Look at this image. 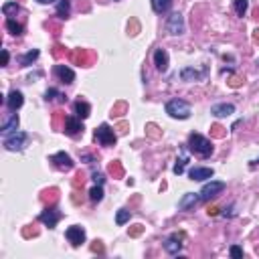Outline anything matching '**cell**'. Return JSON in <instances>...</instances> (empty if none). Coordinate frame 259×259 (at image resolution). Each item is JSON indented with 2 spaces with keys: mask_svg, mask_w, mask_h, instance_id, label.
<instances>
[{
  "mask_svg": "<svg viewBox=\"0 0 259 259\" xmlns=\"http://www.w3.org/2000/svg\"><path fill=\"white\" fill-rule=\"evenodd\" d=\"M255 41H259V30H255Z\"/></svg>",
  "mask_w": 259,
  "mask_h": 259,
  "instance_id": "obj_35",
  "label": "cell"
},
{
  "mask_svg": "<svg viewBox=\"0 0 259 259\" xmlns=\"http://www.w3.org/2000/svg\"><path fill=\"white\" fill-rule=\"evenodd\" d=\"M39 4H53V2H57V0H37Z\"/></svg>",
  "mask_w": 259,
  "mask_h": 259,
  "instance_id": "obj_34",
  "label": "cell"
},
{
  "mask_svg": "<svg viewBox=\"0 0 259 259\" xmlns=\"http://www.w3.org/2000/svg\"><path fill=\"white\" fill-rule=\"evenodd\" d=\"M186 162H188V156H186V152L182 154V156L176 160V164H174V168H172V172H174V174H182V172H184V168H186Z\"/></svg>",
  "mask_w": 259,
  "mask_h": 259,
  "instance_id": "obj_26",
  "label": "cell"
},
{
  "mask_svg": "<svg viewBox=\"0 0 259 259\" xmlns=\"http://www.w3.org/2000/svg\"><path fill=\"white\" fill-rule=\"evenodd\" d=\"M186 148L191 150V152H195L197 156H201V158H209L211 154H213V150H215V146H213V142L209 140V138H204V136H201L197 132L188 136Z\"/></svg>",
  "mask_w": 259,
  "mask_h": 259,
  "instance_id": "obj_1",
  "label": "cell"
},
{
  "mask_svg": "<svg viewBox=\"0 0 259 259\" xmlns=\"http://www.w3.org/2000/svg\"><path fill=\"white\" fill-rule=\"evenodd\" d=\"M65 237L73 247H79L81 243H85V229L79 227V225H73V227H69L65 231Z\"/></svg>",
  "mask_w": 259,
  "mask_h": 259,
  "instance_id": "obj_8",
  "label": "cell"
},
{
  "mask_svg": "<svg viewBox=\"0 0 259 259\" xmlns=\"http://www.w3.org/2000/svg\"><path fill=\"white\" fill-rule=\"evenodd\" d=\"M19 124H21L19 115H16V114H10V115L4 119V122H2V126H0V132H2V136L14 134L16 130H19Z\"/></svg>",
  "mask_w": 259,
  "mask_h": 259,
  "instance_id": "obj_14",
  "label": "cell"
},
{
  "mask_svg": "<svg viewBox=\"0 0 259 259\" xmlns=\"http://www.w3.org/2000/svg\"><path fill=\"white\" fill-rule=\"evenodd\" d=\"M23 103H25V97H23V93H21L19 89H12V91L6 95V108H8L10 112H16L19 108H23Z\"/></svg>",
  "mask_w": 259,
  "mask_h": 259,
  "instance_id": "obj_13",
  "label": "cell"
},
{
  "mask_svg": "<svg viewBox=\"0 0 259 259\" xmlns=\"http://www.w3.org/2000/svg\"><path fill=\"white\" fill-rule=\"evenodd\" d=\"M91 178H93V182H95V184H103V182H106V176H103L101 172H93Z\"/></svg>",
  "mask_w": 259,
  "mask_h": 259,
  "instance_id": "obj_32",
  "label": "cell"
},
{
  "mask_svg": "<svg viewBox=\"0 0 259 259\" xmlns=\"http://www.w3.org/2000/svg\"><path fill=\"white\" fill-rule=\"evenodd\" d=\"M197 202H201L199 193H186V195L178 201V209H180V211H191L193 206H197Z\"/></svg>",
  "mask_w": 259,
  "mask_h": 259,
  "instance_id": "obj_15",
  "label": "cell"
},
{
  "mask_svg": "<svg viewBox=\"0 0 259 259\" xmlns=\"http://www.w3.org/2000/svg\"><path fill=\"white\" fill-rule=\"evenodd\" d=\"M229 255H231L233 259H241V257H243V249H241L239 245H233V247L229 249Z\"/></svg>",
  "mask_w": 259,
  "mask_h": 259,
  "instance_id": "obj_31",
  "label": "cell"
},
{
  "mask_svg": "<svg viewBox=\"0 0 259 259\" xmlns=\"http://www.w3.org/2000/svg\"><path fill=\"white\" fill-rule=\"evenodd\" d=\"M55 75H57V79L61 81V83H65V85H71L73 81H75V71L71 67H67V65H55Z\"/></svg>",
  "mask_w": 259,
  "mask_h": 259,
  "instance_id": "obj_9",
  "label": "cell"
},
{
  "mask_svg": "<svg viewBox=\"0 0 259 259\" xmlns=\"http://www.w3.org/2000/svg\"><path fill=\"white\" fill-rule=\"evenodd\" d=\"M8 59H10L8 51H6V49H2V65H8Z\"/></svg>",
  "mask_w": 259,
  "mask_h": 259,
  "instance_id": "obj_33",
  "label": "cell"
},
{
  "mask_svg": "<svg viewBox=\"0 0 259 259\" xmlns=\"http://www.w3.org/2000/svg\"><path fill=\"white\" fill-rule=\"evenodd\" d=\"M166 114L174 119H186L191 117V106L184 99H170L166 103Z\"/></svg>",
  "mask_w": 259,
  "mask_h": 259,
  "instance_id": "obj_2",
  "label": "cell"
},
{
  "mask_svg": "<svg viewBox=\"0 0 259 259\" xmlns=\"http://www.w3.org/2000/svg\"><path fill=\"white\" fill-rule=\"evenodd\" d=\"M152 2V10L156 14H164L172 8V0H150Z\"/></svg>",
  "mask_w": 259,
  "mask_h": 259,
  "instance_id": "obj_21",
  "label": "cell"
},
{
  "mask_svg": "<svg viewBox=\"0 0 259 259\" xmlns=\"http://www.w3.org/2000/svg\"><path fill=\"white\" fill-rule=\"evenodd\" d=\"M39 49H32V51H29V53H25L23 57H19V63L23 65V67H29V65H32L34 61L39 59Z\"/></svg>",
  "mask_w": 259,
  "mask_h": 259,
  "instance_id": "obj_23",
  "label": "cell"
},
{
  "mask_svg": "<svg viewBox=\"0 0 259 259\" xmlns=\"http://www.w3.org/2000/svg\"><path fill=\"white\" fill-rule=\"evenodd\" d=\"M69 12H71V2H69V0H59L57 2V16L59 19H67Z\"/></svg>",
  "mask_w": 259,
  "mask_h": 259,
  "instance_id": "obj_24",
  "label": "cell"
},
{
  "mask_svg": "<svg viewBox=\"0 0 259 259\" xmlns=\"http://www.w3.org/2000/svg\"><path fill=\"white\" fill-rule=\"evenodd\" d=\"M211 114L215 117H227V115L235 114V106L233 103H215V106L211 108Z\"/></svg>",
  "mask_w": 259,
  "mask_h": 259,
  "instance_id": "obj_17",
  "label": "cell"
},
{
  "mask_svg": "<svg viewBox=\"0 0 259 259\" xmlns=\"http://www.w3.org/2000/svg\"><path fill=\"white\" fill-rule=\"evenodd\" d=\"M180 77L184 81H201L204 77V73H201L199 69H193V67H184L182 71H180Z\"/></svg>",
  "mask_w": 259,
  "mask_h": 259,
  "instance_id": "obj_20",
  "label": "cell"
},
{
  "mask_svg": "<svg viewBox=\"0 0 259 259\" xmlns=\"http://www.w3.org/2000/svg\"><path fill=\"white\" fill-rule=\"evenodd\" d=\"M89 199L91 202H99L103 199V184H95L91 191H89Z\"/></svg>",
  "mask_w": 259,
  "mask_h": 259,
  "instance_id": "obj_27",
  "label": "cell"
},
{
  "mask_svg": "<svg viewBox=\"0 0 259 259\" xmlns=\"http://www.w3.org/2000/svg\"><path fill=\"white\" fill-rule=\"evenodd\" d=\"M83 124H81V117H77V115H69L67 119H65V134L67 136H79V134H83Z\"/></svg>",
  "mask_w": 259,
  "mask_h": 259,
  "instance_id": "obj_11",
  "label": "cell"
},
{
  "mask_svg": "<svg viewBox=\"0 0 259 259\" xmlns=\"http://www.w3.org/2000/svg\"><path fill=\"white\" fill-rule=\"evenodd\" d=\"M45 99L47 101H53V99H57V101H67V97L63 95V93H59L57 89H53V87H51V89H47V93H45Z\"/></svg>",
  "mask_w": 259,
  "mask_h": 259,
  "instance_id": "obj_28",
  "label": "cell"
},
{
  "mask_svg": "<svg viewBox=\"0 0 259 259\" xmlns=\"http://www.w3.org/2000/svg\"><path fill=\"white\" fill-rule=\"evenodd\" d=\"M130 217H132V215H130V211H128V209H119V211H117V215H115V223H117L119 227H122V225H126V223L130 221Z\"/></svg>",
  "mask_w": 259,
  "mask_h": 259,
  "instance_id": "obj_29",
  "label": "cell"
},
{
  "mask_svg": "<svg viewBox=\"0 0 259 259\" xmlns=\"http://www.w3.org/2000/svg\"><path fill=\"white\" fill-rule=\"evenodd\" d=\"M95 140H97L101 146H114L117 138H115L114 130H112L108 124H101V126L95 130Z\"/></svg>",
  "mask_w": 259,
  "mask_h": 259,
  "instance_id": "obj_5",
  "label": "cell"
},
{
  "mask_svg": "<svg viewBox=\"0 0 259 259\" xmlns=\"http://www.w3.org/2000/svg\"><path fill=\"white\" fill-rule=\"evenodd\" d=\"M215 170L213 168H206V166H195L188 170V176H191V180H197V182H202V180H209L213 178Z\"/></svg>",
  "mask_w": 259,
  "mask_h": 259,
  "instance_id": "obj_10",
  "label": "cell"
},
{
  "mask_svg": "<svg viewBox=\"0 0 259 259\" xmlns=\"http://www.w3.org/2000/svg\"><path fill=\"white\" fill-rule=\"evenodd\" d=\"M27 142H29V134L19 132V130H16L14 134L4 136V148H6L8 152H21V150L27 146Z\"/></svg>",
  "mask_w": 259,
  "mask_h": 259,
  "instance_id": "obj_3",
  "label": "cell"
},
{
  "mask_svg": "<svg viewBox=\"0 0 259 259\" xmlns=\"http://www.w3.org/2000/svg\"><path fill=\"white\" fill-rule=\"evenodd\" d=\"M73 108H75V115L81 117V119H87L91 115V106H89L87 101H83V99H77L73 103Z\"/></svg>",
  "mask_w": 259,
  "mask_h": 259,
  "instance_id": "obj_19",
  "label": "cell"
},
{
  "mask_svg": "<svg viewBox=\"0 0 259 259\" xmlns=\"http://www.w3.org/2000/svg\"><path fill=\"white\" fill-rule=\"evenodd\" d=\"M51 162H53L59 170H71L73 168V158L69 156V154H65V152L53 154V156H51Z\"/></svg>",
  "mask_w": 259,
  "mask_h": 259,
  "instance_id": "obj_12",
  "label": "cell"
},
{
  "mask_svg": "<svg viewBox=\"0 0 259 259\" xmlns=\"http://www.w3.org/2000/svg\"><path fill=\"white\" fill-rule=\"evenodd\" d=\"M164 249H166V253H168V255H178V253H180V249H182L180 237H178V235L168 237V239L164 241Z\"/></svg>",
  "mask_w": 259,
  "mask_h": 259,
  "instance_id": "obj_18",
  "label": "cell"
},
{
  "mask_svg": "<svg viewBox=\"0 0 259 259\" xmlns=\"http://www.w3.org/2000/svg\"><path fill=\"white\" fill-rule=\"evenodd\" d=\"M166 30L170 34H182L184 32V19H182V14L180 12H172L168 19H166Z\"/></svg>",
  "mask_w": 259,
  "mask_h": 259,
  "instance_id": "obj_6",
  "label": "cell"
},
{
  "mask_svg": "<svg viewBox=\"0 0 259 259\" xmlns=\"http://www.w3.org/2000/svg\"><path fill=\"white\" fill-rule=\"evenodd\" d=\"M168 63H170V59H168L166 49H156V53H154V65H156L160 73L168 71Z\"/></svg>",
  "mask_w": 259,
  "mask_h": 259,
  "instance_id": "obj_16",
  "label": "cell"
},
{
  "mask_svg": "<svg viewBox=\"0 0 259 259\" xmlns=\"http://www.w3.org/2000/svg\"><path fill=\"white\" fill-rule=\"evenodd\" d=\"M223 191H225V182H221V180H211V182H206L202 188H201V202H206V201H211L215 199L217 195H221Z\"/></svg>",
  "mask_w": 259,
  "mask_h": 259,
  "instance_id": "obj_4",
  "label": "cell"
},
{
  "mask_svg": "<svg viewBox=\"0 0 259 259\" xmlns=\"http://www.w3.org/2000/svg\"><path fill=\"white\" fill-rule=\"evenodd\" d=\"M61 211H57V209H45L41 215H39V221L43 223L45 227H49V229H55L57 227V223L61 221Z\"/></svg>",
  "mask_w": 259,
  "mask_h": 259,
  "instance_id": "obj_7",
  "label": "cell"
},
{
  "mask_svg": "<svg viewBox=\"0 0 259 259\" xmlns=\"http://www.w3.org/2000/svg\"><path fill=\"white\" fill-rule=\"evenodd\" d=\"M2 12H4V16H10L12 12H19V4H16V2H6V4H2Z\"/></svg>",
  "mask_w": 259,
  "mask_h": 259,
  "instance_id": "obj_30",
  "label": "cell"
},
{
  "mask_svg": "<svg viewBox=\"0 0 259 259\" xmlns=\"http://www.w3.org/2000/svg\"><path fill=\"white\" fill-rule=\"evenodd\" d=\"M6 30H8L10 34H14V37H21V34L25 32L23 25L16 23V21L12 19V16H6Z\"/></svg>",
  "mask_w": 259,
  "mask_h": 259,
  "instance_id": "obj_22",
  "label": "cell"
},
{
  "mask_svg": "<svg viewBox=\"0 0 259 259\" xmlns=\"http://www.w3.org/2000/svg\"><path fill=\"white\" fill-rule=\"evenodd\" d=\"M255 164H259V158H257V160H253V162H251V166H255Z\"/></svg>",
  "mask_w": 259,
  "mask_h": 259,
  "instance_id": "obj_36",
  "label": "cell"
},
{
  "mask_svg": "<svg viewBox=\"0 0 259 259\" xmlns=\"http://www.w3.org/2000/svg\"><path fill=\"white\" fill-rule=\"evenodd\" d=\"M247 8H249V2H247V0H233V10H235L237 16H245Z\"/></svg>",
  "mask_w": 259,
  "mask_h": 259,
  "instance_id": "obj_25",
  "label": "cell"
}]
</instances>
